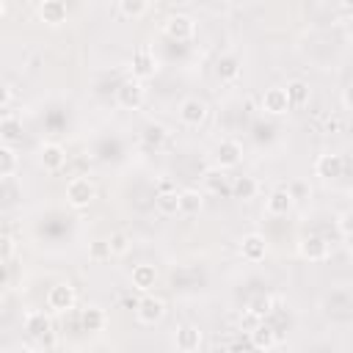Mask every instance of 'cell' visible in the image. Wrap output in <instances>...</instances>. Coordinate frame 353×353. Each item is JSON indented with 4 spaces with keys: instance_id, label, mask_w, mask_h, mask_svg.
Returning a JSON list of instances; mask_svg holds the SVG:
<instances>
[{
    "instance_id": "cell-1",
    "label": "cell",
    "mask_w": 353,
    "mask_h": 353,
    "mask_svg": "<svg viewBox=\"0 0 353 353\" xmlns=\"http://www.w3.org/2000/svg\"><path fill=\"white\" fill-rule=\"evenodd\" d=\"M130 72H132V77L135 80H152L157 72H160V61H157V55H154V50L152 47H146V44H141L135 52H132V61H130Z\"/></svg>"
},
{
    "instance_id": "cell-2",
    "label": "cell",
    "mask_w": 353,
    "mask_h": 353,
    "mask_svg": "<svg viewBox=\"0 0 353 353\" xmlns=\"http://www.w3.org/2000/svg\"><path fill=\"white\" fill-rule=\"evenodd\" d=\"M94 199H97V185H94L88 176H74V179H69V185H66V201H69V207L85 210Z\"/></svg>"
},
{
    "instance_id": "cell-3",
    "label": "cell",
    "mask_w": 353,
    "mask_h": 353,
    "mask_svg": "<svg viewBox=\"0 0 353 353\" xmlns=\"http://www.w3.org/2000/svg\"><path fill=\"white\" fill-rule=\"evenodd\" d=\"M143 99H146V88H143L141 80L127 77L124 83H119V88H116V102H119V108H124V110H138V108L143 105Z\"/></svg>"
},
{
    "instance_id": "cell-4",
    "label": "cell",
    "mask_w": 353,
    "mask_h": 353,
    "mask_svg": "<svg viewBox=\"0 0 353 353\" xmlns=\"http://www.w3.org/2000/svg\"><path fill=\"white\" fill-rule=\"evenodd\" d=\"M74 303H77V292L69 281H58V284L50 287V292H47V309L50 312L63 314V312L74 309Z\"/></svg>"
},
{
    "instance_id": "cell-5",
    "label": "cell",
    "mask_w": 353,
    "mask_h": 353,
    "mask_svg": "<svg viewBox=\"0 0 353 353\" xmlns=\"http://www.w3.org/2000/svg\"><path fill=\"white\" fill-rule=\"evenodd\" d=\"M165 301L163 298H157V295H152V292H143V298L135 303V317H138V323H143V325H154V323H160L163 317H165Z\"/></svg>"
},
{
    "instance_id": "cell-6",
    "label": "cell",
    "mask_w": 353,
    "mask_h": 353,
    "mask_svg": "<svg viewBox=\"0 0 353 353\" xmlns=\"http://www.w3.org/2000/svg\"><path fill=\"white\" fill-rule=\"evenodd\" d=\"M179 121L185 124V127H201L204 121H207V116H210V108H207V102L204 99H199V97H185L182 102H179Z\"/></svg>"
},
{
    "instance_id": "cell-7",
    "label": "cell",
    "mask_w": 353,
    "mask_h": 353,
    "mask_svg": "<svg viewBox=\"0 0 353 353\" xmlns=\"http://www.w3.org/2000/svg\"><path fill=\"white\" fill-rule=\"evenodd\" d=\"M212 157H215V165H218V168L229 171V168L240 165V160H243V143L234 141V138H221Z\"/></svg>"
},
{
    "instance_id": "cell-8",
    "label": "cell",
    "mask_w": 353,
    "mask_h": 353,
    "mask_svg": "<svg viewBox=\"0 0 353 353\" xmlns=\"http://www.w3.org/2000/svg\"><path fill=\"white\" fill-rule=\"evenodd\" d=\"M165 36L174 39V41H190L196 36V19L188 17V14H171L163 25Z\"/></svg>"
},
{
    "instance_id": "cell-9",
    "label": "cell",
    "mask_w": 353,
    "mask_h": 353,
    "mask_svg": "<svg viewBox=\"0 0 353 353\" xmlns=\"http://www.w3.org/2000/svg\"><path fill=\"white\" fill-rule=\"evenodd\" d=\"M298 254H301V259H306V262H325L328 254H331V248H328V243H325L320 234H306V237L298 243Z\"/></svg>"
},
{
    "instance_id": "cell-10",
    "label": "cell",
    "mask_w": 353,
    "mask_h": 353,
    "mask_svg": "<svg viewBox=\"0 0 353 353\" xmlns=\"http://www.w3.org/2000/svg\"><path fill=\"white\" fill-rule=\"evenodd\" d=\"M39 163H41L44 171L55 174V171H61V168L66 165V149H63L61 143H55V141L41 143V146H39Z\"/></svg>"
},
{
    "instance_id": "cell-11",
    "label": "cell",
    "mask_w": 353,
    "mask_h": 353,
    "mask_svg": "<svg viewBox=\"0 0 353 353\" xmlns=\"http://www.w3.org/2000/svg\"><path fill=\"white\" fill-rule=\"evenodd\" d=\"M240 256H243L245 262H251V265L262 262V259L268 256V240H265L259 232L245 234V237L240 240Z\"/></svg>"
},
{
    "instance_id": "cell-12",
    "label": "cell",
    "mask_w": 353,
    "mask_h": 353,
    "mask_svg": "<svg viewBox=\"0 0 353 353\" xmlns=\"http://www.w3.org/2000/svg\"><path fill=\"white\" fill-rule=\"evenodd\" d=\"M262 110H265L268 116H287V113L292 110L281 85H270V88H265V94H262Z\"/></svg>"
},
{
    "instance_id": "cell-13",
    "label": "cell",
    "mask_w": 353,
    "mask_h": 353,
    "mask_svg": "<svg viewBox=\"0 0 353 353\" xmlns=\"http://www.w3.org/2000/svg\"><path fill=\"white\" fill-rule=\"evenodd\" d=\"M342 168H345V157L334 154V152L317 154V160H314V174L320 179H336V176H342Z\"/></svg>"
},
{
    "instance_id": "cell-14",
    "label": "cell",
    "mask_w": 353,
    "mask_h": 353,
    "mask_svg": "<svg viewBox=\"0 0 353 353\" xmlns=\"http://www.w3.org/2000/svg\"><path fill=\"white\" fill-rule=\"evenodd\" d=\"M292 207H295V196H292L290 188H276L265 199V212L268 215H287Z\"/></svg>"
},
{
    "instance_id": "cell-15",
    "label": "cell",
    "mask_w": 353,
    "mask_h": 353,
    "mask_svg": "<svg viewBox=\"0 0 353 353\" xmlns=\"http://www.w3.org/2000/svg\"><path fill=\"white\" fill-rule=\"evenodd\" d=\"M25 331H28L33 339L44 342V339L52 334V320H50V314H47V312H39V309L28 312V314H25Z\"/></svg>"
},
{
    "instance_id": "cell-16",
    "label": "cell",
    "mask_w": 353,
    "mask_h": 353,
    "mask_svg": "<svg viewBox=\"0 0 353 353\" xmlns=\"http://www.w3.org/2000/svg\"><path fill=\"white\" fill-rule=\"evenodd\" d=\"M66 17H69V8H66L63 0H41V3H39V19H41L44 25L58 28V25L66 22Z\"/></svg>"
},
{
    "instance_id": "cell-17",
    "label": "cell",
    "mask_w": 353,
    "mask_h": 353,
    "mask_svg": "<svg viewBox=\"0 0 353 353\" xmlns=\"http://www.w3.org/2000/svg\"><path fill=\"white\" fill-rule=\"evenodd\" d=\"M130 284H132V290H138V292H152L154 284H157V268L149 265V262L135 265L132 273H130Z\"/></svg>"
},
{
    "instance_id": "cell-18",
    "label": "cell",
    "mask_w": 353,
    "mask_h": 353,
    "mask_svg": "<svg viewBox=\"0 0 353 353\" xmlns=\"http://www.w3.org/2000/svg\"><path fill=\"white\" fill-rule=\"evenodd\" d=\"M154 207L160 215H179V190L171 188L168 182H163L154 196Z\"/></svg>"
},
{
    "instance_id": "cell-19",
    "label": "cell",
    "mask_w": 353,
    "mask_h": 353,
    "mask_svg": "<svg viewBox=\"0 0 353 353\" xmlns=\"http://www.w3.org/2000/svg\"><path fill=\"white\" fill-rule=\"evenodd\" d=\"M201 342H204V336H201V331H199L196 325H179L176 334H174V347L182 350V353H193V350H199Z\"/></svg>"
},
{
    "instance_id": "cell-20",
    "label": "cell",
    "mask_w": 353,
    "mask_h": 353,
    "mask_svg": "<svg viewBox=\"0 0 353 353\" xmlns=\"http://www.w3.org/2000/svg\"><path fill=\"white\" fill-rule=\"evenodd\" d=\"M248 342H251L254 350H273V347L279 345V334H276L270 325L259 323L254 331H248Z\"/></svg>"
},
{
    "instance_id": "cell-21",
    "label": "cell",
    "mask_w": 353,
    "mask_h": 353,
    "mask_svg": "<svg viewBox=\"0 0 353 353\" xmlns=\"http://www.w3.org/2000/svg\"><path fill=\"white\" fill-rule=\"evenodd\" d=\"M284 94H287L290 108H303V105H309V99H312V88H309L306 80H290V83L284 85Z\"/></svg>"
},
{
    "instance_id": "cell-22",
    "label": "cell",
    "mask_w": 353,
    "mask_h": 353,
    "mask_svg": "<svg viewBox=\"0 0 353 353\" xmlns=\"http://www.w3.org/2000/svg\"><path fill=\"white\" fill-rule=\"evenodd\" d=\"M201 207H204V196H201V190H196V188H185V190H179V215L193 218V215L201 212Z\"/></svg>"
},
{
    "instance_id": "cell-23",
    "label": "cell",
    "mask_w": 353,
    "mask_h": 353,
    "mask_svg": "<svg viewBox=\"0 0 353 353\" xmlns=\"http://www.w3.org/2000/svg\"><path fill=\"white\" fill-rule=\"evenodd\" d=\"M80 325H83V331H105V325H108V314H105V309H99V306H85L83 312H80Z\"/></svg>"
},
{
    "instance_id": "cell-24",
    "label": "cell",
    "mask_w": 353,
    "mask_h": 353,
    "mask_svg": "<svg viewBox=\"0 0 353 353\" xmlns=\"http://www.w3.org/2000/svg\"><path fill=\"white\" fill-rule=\"evenodd\" d=\"M19 138H22V121H19L14 113L0 116V143L14 146Z\"/></svg>"
},
{
    "instance_id": "cell-25",
    "label": "cell",
    "mask_w": 353,
    "mask_h": 353,
    "mask_svg": "<svg viewBox=\"0 0 353 353\" xmlns=\"http://www.w3.org/2000/svg\"><path fill=\"white\" fill-rule=\"evenodd\" d=\"M273 309H276V301H273V295H270V292H254V295L248 298V303H245V312L256 314L259 320H265Z\"/></svg>"
},
{
    "instance_id": "cell-26",
    "label": "cell",
    "mask_w": 353,
    "mask_h": 353,
    "mask_svg": "<svg viewBox=\"0 0 353 353\" xmlns=\"http://www.w3.org/2000/svg\"><path fill=\"white\" fill-rule=\"evenodd\" d=\"M232 196L240 199V201H251L256 193H259V182L254 176H234V182L229 185Z\"/></svg>"
},
{
    "instance_id": "cell-27",
    "label": "cell",
    "mask_w": 353,
    "mask_h": 353,
    "mask_svg": "<svg viewBox=\"0 0 353 353\" xmlns=\"http://www.w3.org/2000/svg\"><path fill=\"white\" fill-rule=\"evenodd\" d=\"M201 179H204V188H207L210 193H226V190H229V185H232V182H229V176H226V171H223V168H218V165H215V168H210V171H204V176H201Z\"/></svg>"
},
{
    "instance_id": "cell-28",
    "label": "cell",
    "mask_w": 353,
    "mask_h": 353,
    "mask_svg": "<svg viewBox=\"0 0 353 353\" xmlns=\"http://www.w3.org/2000/svg\"><path fill=\"white\" fill-rule=\"evenodd\" d=\"M19 168V157L14 152V146L0 143V176H14Z\"/></svg>"
},
{
    "instance_id": "cell-29",
    "label": "cell",
    "mask_w": 353,
    "mask_h": 353,
    "mask_svg": "<svg viewBox=\"0 0 353 353\" xmlns=\"http://www.w3.org/2000/svg\"><path fill=\"white\" fill-rule=\"evenodd\" d=\"M119 11L127 19H141L149 11V0H119Z\"/></svg>"
},
{
    "instance_id": "cell-30",
    "label": "cell",
    "mask_w": 353,
    "mask_h": 353,
    "mask_svg": "<svg viewBox=\"0 0 353 353\" xmlns=\"http://www.w3.org/2000/svg\"><path fill=\"white\" fill-rule=\"evenodd\" d=\"M165 138H168V130H165L163 124L149 121V124L143 127V141H146L149 146H163V143H165Z\"/></svg>"
},
{
    "instance_id": "cell-31",
    "label": "cell",
    "mask_w": 353,
    "mask_h": 353,
    "mask_svg": "<svg viewBox=\"0 0 353 353\" xmlns=\"http://www.w3.org/2000/svg\"><path fill=\"white\" fill-rule=\"evenodd\" d=\"M237 74H240V63L234 55H226L218 61V77L221 80H237Z\"/></svg>"
},
{
    "instance_id": "cell-32",
    "label": "cell",
    "mask_w": 353,
    "mask_h": 353,
    "mask_svg": "<svg viewBox=\"0 0 353 353\" xmlns=\"http://www.w3.org/2000/svg\"><path fill=\"white\" fill-rule=\"evenodd\" d=\"M113 254H110V245L108 240H91L88 243V259L91 262H108Z\"/></svg>"
},
{
    "instance_id": "cell-33",
    "label": "cell",
    "mask_w": 353,
    "mask_h": 353,
    "mask_svg": "<svg viewBox=\"0 0 353 353\" xmlns=\"http://www.w3.org/2000/svg\"><path fill=\"white\" fill-rule=\"evenodd\" d=\"M108 245H110V254H113V256H121V254L130 251V237H127L124 232H113V234L108 237Z\"/></svg>"
},
{
    "instance_id": "cell-34",
    "label": "cell",
    "mask_w": 353,
    "mask_h": 353,
    "mask_svg": "<svg viewBox=\"0 0 353 353\" xmlns=\"http://www.w3.org/2000/svg\"><path fill=\"white\" fill-rule=\"evenodd\" d=\"M17 254V243L11 234H0V262H11Z\"/></svg>"
},
{
    "instance_id": "cell-35",
    "label": "cell",
    "mask_w": 353,
    "mask_h": 353,
    "mask_svg": "<svg viewBox=\"0 0 353 353\" xmlns=\"http://www.w3.org/2000/svg\"><path fill=\"white\" fill-rule=\"evenodd\" d=\"M259 323H262V320H259L256 314H251V312H245V314L240 317V331H245V334H248V331H254V328H256Z\"/></svg>"
},
{
    "instance_id": "cell-36",
    "label": "cell",
    "mask_w": 353,
    "mask_h": 353,
    "mask_svg": "<svg viewBox=\"0 0 353 353\" xmlns=\"http://www.w3.org/2000/svg\"><path fill=\"white\" fill-rule=\"evenodd\" d=\"M336 226H339L342 240H350V212H342V215L336 218Z\"/></svg>"
},
{
    "instance_id": "cell-37",
    "label": "cell",
    "mask_w": 353,
    "mask_h": 353,
    "mask_svg": "<svg viewBox=\"0 0 353 353\" xmlns=\"http://www.w3.org/2000/svg\"><path fill=\"white\" fill-rule=\"evenodd\" d=\"M11 102V85L6 80H0V108H6Z\"/></svg>"
},
{
    "instance_id": "cell-38",
    "label": "cell",
    "mask_w": 353,
    "mask_h": 353,
    "mask_svg": "<svg viewBox=\"0 0 353 353\" xmlns=\"http://www.w3.org/2000/svg\"><path fill=\"white\" fill-rule=\"evenodd\" d=\"M339 6H342L345 11H350V6H353V0H339Z\"/></svg>"
},
{
    "instance_id": "cell-39",
    "label": "cell",
    "mask_w": 353,
    "mask_h": 353,
    "mask_svg": "<svg viewBox=\"0 0 353 353\" xmlns=\"http://www.w3.org/2000/svg\"><path fill=\"white\" fill-rule=\"evenodd\" d=\"M6 312V298H3V292H0V314Z\"/></svg>"
},
{
    "instance_id": "cell-40",
    "label": "cell",
    "mask_w": 353,
    "mask_h": 353,
    "mask_svg": "<svg viewBox=\"0 0 353 353\" xmlns=\"http://www.w3.org/2000/svg\"><path fill=\"white\" fill-rule=\"evenodd\" d=\"M3 17H6V3L0 0V19H3Z\"/></svg>"
},
{
    "instance_id": "cell-41",
    "label": "cell",
    "mask_w": 353,
    "mask_h": 353,
    "mask_svg": "<svg viewBox=\"0 0 353 353\" xmlns=\"http://www.w3.org/2000/svg\"><path fill=\"white\" fill-rule=\"evenodd\" d=\"M221 3H237V0H221Z\"/></svg>"
}]
</instances>
